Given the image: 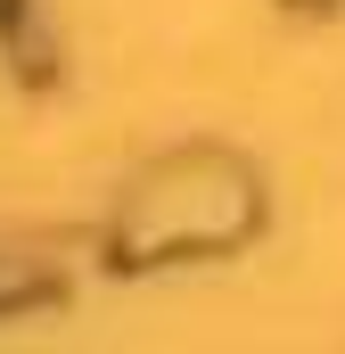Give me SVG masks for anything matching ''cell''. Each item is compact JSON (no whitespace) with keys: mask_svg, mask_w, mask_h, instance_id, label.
Wrapping results in <instances>:
<instances>
[{"mask_svg":"<svg viewBox=\"0 0 345 354\" xmlns=\"http://www.w3.org/2000/svg\"><path fill=\"white\" fill-rule=\"evenodd\" d=\"M247 223H255V181L230 157H181L172 174H157L132 198V214L115 231V256L148 264V256H181V248H222Z\"/></svg>","mask_w":345,"mask_h":354,"instance_id":"cell-1","label":"cell"},{"mask_svg":"<svg viewBox=\"0 0 345 354\" xmlns=\"http://www.w3.org/2000/svg\"><path fill=\"white\" fill-rule=\"evenodd\" d=\"M8 297H25V272H8V264H0V305H8Z\"/></svg>","mask_w":345,"mask_h":354,"instance_id":"cell-2","label":"cell"}]
</instances>
